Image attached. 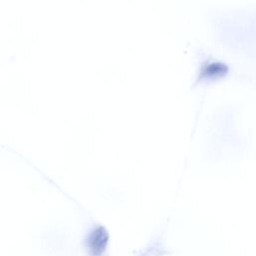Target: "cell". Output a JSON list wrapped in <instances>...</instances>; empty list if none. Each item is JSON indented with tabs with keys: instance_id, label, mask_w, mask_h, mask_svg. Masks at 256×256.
<instances>
[{
	"instance_id": "obj_1",
	"label": "cell",
	"mask_w": 256,
	"mask_h": 256,
	"mask_svg": "<svg viewBox=\"0 0 256 256\" xmlns=\"http://www.w3.org/2000/svg\"><path fill=\"white\" fill-rule=\"evenodd\" d=\"M108 240V236L106 231L103 228H97L90 238V249L92 250L93 254L98 255L101 253L106 246Z\"/></svg>"
}]
</instances>
